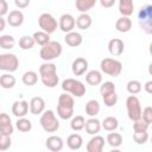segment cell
Returning a JSON list of instances; mask_svg holds the SVG:
<instances>
[{"mask_svg":"<svg viewBox=\"0 0 152 152\" xmlns=\"http://www.w3.org/2000/svg\"><path fill=\"white\" fill-rule=\"evenodd\" d=\"M104 146V139L101 135H96L91 138L87 145V151L88 152H101Z\"/></svg>","mask_w":152,"mask_h":152,"instance_id":"cell-15","label":"cell"},{"mask_svg":"<svg viewBox=\"0 0 152 152\" xmlns=\"http://www.w3.org/2000/svg\"><path fill=\"white\" fill-rule=\"evenodd\" d=\"M62 89L66 93H71L76 97H81L86 93V87L81 81L74 80V78H66L62 83Z\"/></svg>","mask_w":152,"mask_h":152,"instance_id":"cell-6","label":"cell"},{"mask_svg":"<svg viewBox=\"0 0 152 152\" xmlns=\"http://www.w3.org/2000/svg\"><path fill=\"white\" fill-rule=\"evenodd\" d=\"M84 125H86V120H84V118L82 115L75 116L71 120V124H70V126H71V128L74 131H81L82 128H84Z\"/></svg>","mask_w":152,"mask_h":152,"instance_id":"cell-36","label":"cell"},{"mask_svg":"<svg viewBox=\"0 0 152 152\" xmlns=\"http://www.w3.org/2000/svg\"><path fill=\"white\" fill-rule=\"evenodd\" d=\"M38 24L39 27L49 34L55 32V30L57 28V20L50 13H42L38 18Z\"/></svg>","mask_w":152,"mask_h":152,"instance_id":"cell-10","label":"cell"},{"mask_svg":"<svg viewBox=\"0 0 152 152\" xmlns=\"http://www.w3.org/2000/svg\"><path fill=\"white\" fill-rule=\"evenodd\" d=\"M88 69V61L83 57H78L76 58L74 62H72V65H71V70H72V74L75 76H81L83 75Z\"/></svg>","mask_w":152,"mask_h":152,"instance_id":"cell-11","label":"cell"},{"mask_svg":"<svg viewBox=\"0 0 152 152\" xmlns=\"http://www.w3.org/2000/svg\"><path fill=\"white\" fill-rule=\"evenodd\" d=\"M148 74H150V75L152 76V63H151V64L148 65Z\"/></svg>","mask_w":152,"mask_h":152,"instance_id":"cell-51","label":"cell"},{"mask_svg":"<svg viewBox=\"0 0 152 152\" xmlns=\"http://www.w3.org/2000/svg\"><path fill=\"white\" fill-rule=\"evenodd\" d=\"M150 53H151V56H152V43L150 44Z\"/></svg>","mask_w":152,"mask_h":152,"instance_id":"cell-52","label":"cell"},{"mask_svg":"<svg viewBox=\"0 0 152 152\" xmlns=\"http://www.w3.org/2000/svg\"><path fill=\"white\" fill-rule=\"evenodd\" d=\"M19 61L13 53H1L0 55V69L6 71H15L18 69Z\"/></svg>","mask_w":152,"mask_h":152,"instance_id":"cell-9","label":"cell"},{"mask_svg":"<svg viewBox=\"0 0 152 152\" xmlns=\"http://www.w3.org/2000/svg\"><path fill=\"white\" fill-rule=\"evenodd\" d=\"M39 74L42 77V82L44 86L49 88H53L58 83V76L56 65L53 63H44L39 66Z\"/></svg>","mask_w":152,"mask_h":152,"instance_id":"cell-1","label":"cell"},{"mask_svg":"<svg viewBox=\"0 0 152 152\" xmlns=\"http://www.w3.org/2000/svg\"><path fill=\"white\" fill-rule=\"evenodd\" d=\"M27 110H28V104L25 100H21V101H15L13 104H12V113L13 115H15L17 118H23L27 114Z\"/></svg>","mask_w":152,"mask_h":152,"instance_id":"cell-14","label":"cell"},{"mask_svg":"<svg viewBox=\"0 0 152 152\" xmlns=\"http://www.w3.org/2000/svg\"><path fill=\"white\" fill-rule=\"evenodd\" d=\"M133 0H119V12L124 17H128L133 13Z\"/></svg>","mask_w":152,"mask_h":152,"instance_id":"cell-20","label":"cell"},{"mask_svg":"<svg viewBox=\"0 0 152 152\" xmlns=\"http://www.w3.org/2000/svg\"><path fill=\"white\" fill-rule=\"evenodd\" d=\"M86 81H87V83L90 84V86H97V84L101 83L102 76H101L100 71H97V70H91V71H89V72L86 75Z\"/></svg>","mask_w":152,"mask_h":152,"instance_id":"cell-25","label":"cell"},{"mask_svg":"<svg viewBox=\"0 0 152 152\" xmlns=\"http://www.w3.org/2000/svg\"><path fill=\"white\" fill-rule=\"evenodd\" d=\"M17 128L20 132H28L32 128V124H31V121L28 119H25L23 116V118H19L18 119V121H17Z\"/></svg>","mask_w":152,"mask_h":152,"instance_id":"cell-35","label":"cell"},{"mask_svg":"<svg viewBox=\"0 0 152 152\" xmlns=\"http://www.w3.org/2000/svg\"><path fill=\"white\" fill-rule=\"evenodd\" d=\"M57 113L59 118L66 120L70 119L74 114V97L68 93L59 95L58 104H57Z\"/></svg>","mask_w":152,"mask_h":152,"instance_id":"cell-2","label":"cell"},{"mask_svg":"<svg viewBox=\"0 0 152 152\" xmlns=\"http://www.w3.org/2000/svg\"><path fill=\"white\" fill-rule=\"evenodd\" d=\"M10 122H11L10 116H8L6 113H1V114H0V125H1V124H10Z\"/></svg>","mask_w":152,"mask_h":152,"instance_id":"cell-47","label":"cell"},{"mask_svg":"<svg viewBox=\"0 0 152 152\" xmlns=\"http://www.w3.org/2000/svg\"><path fill=\"white\" fill-rule=\"evenodd\" d=\"M100 112V104L96 100H89L86 104V113L89 116H95Z\"/></svg>","mask_w":152,"mask_h":152,"instance_id":"cell-28","label":"cell"},{"mask_svg":"<svg viewBox=\"0 0 152 152\" xmlns=\"http://www.w3.org/2000/svg\"><path fill=\"white\" fill-rule=\"evenodd\" d=\"M36 40L33 37H30V36H23L20 39H19V46L23 49V50H28V49H32L33 45H34Z\"/></svg>","mask_w":152,"mask_h":152,"instance_id":"cell-31","label":"cell"},{"mask_svg":"<svg viewBox=\"0 0 152 152\" xmlns=\"http://www.w3.org/2000/svg\"><path fill=\"white\" fill-rule=\"evenodd\" d=\"M38 81V75L34 71H26L23 75V83L25 86H34Z\"/></svg>","mask_w":152,"mask_h":152,"instance_id":"cell-30","label":"cell"},{"mask_svg":"<svg viewBox=\"0 0 152 152\" xmlns=\"http://www.w3.org/2000/svg\"><path fill=\"white\" fill-rule=\"evenodd\" d=\"M148 139V134L146 131H141V132H134L133 134V140L137 144H145Z\"/></svg>","mask_w":152,"mask_h":152,"instance_id":"cell-40","label":"cell"},{"mask_svg":"<svg viewBox=\"0 0 152 152\" xmlns=\"http://www.w3.org/2000/svg\"><path fill=\"white\" fill-rule=\"evenodd\" d=\"M62 53V45L58 42H49L40 49V58L44 61H52Z\"/></svg>","mask_w":152,"mask_h":152,"instance_id":"cell-4","label":"cell"},{"mask_svg":"<svg viewBox=\"0 0 152 152\" xmlns=\"http://www.w3.org/2000/svg\"><path fill=\"white\" fill-rule=\"evenodd\" d=\"M95 4H96V0H76V2H75L76 8L83 13H86L88 10L93 8L95 6Z\"/></svg>","mask_w":152,"mask_h":152,"instance_id":"cell-27","label":"cell"},{"mask_svg":"<svg viewBox=\"0 0 152 152\" xmlns=\"http://www.w3.org/2000/svg\"><path fill=\"white\" fill-rule=\"evenodd\" d=\"M124 48H125V44L119 38H113L108 43V50L113 56H120L124 52Z\"/></svg>","mask_w":152,"mask_h":152,"instance_id":"cell-13","label":"cell"},{"mask_svg":"<svg viewBox=\"0 0 152 152\" xmlns=\"http://www.w3.org/2000/svg\"><path fill=\"white\" fill-rule=\"evenodd\" d=\"M147 128H148V122H147V121H145L142 118H140V119L135 120V121H134V124H133V131H134V132L147 131Z\"/></svg>","mask_w":152,"mask_h":152,"instance_id":"cell-39","label":"cell"},{"mask_svg":"<svg viewBox=\"0 0 152 152\" xmlns=\"http://www.w3.org/2000/svg\"><path fill=\"white\" fill-rule=\"evenodd\" d=\"M33 38L36 40V43L38 45H45L50 42V37H49V33L45 32V31H38V32H34L33 33Z\"/></svg>","mask_w":152,"mask_h":152,"instance_id":"cell-29","label":"cell"},{"mask_svg":"<svg viewBox=\"0 0 152 152\" xmlns=\"http://www.w3.org/2000/svg\"><path fill=\"white\" fill-rule=\"evenodd\" d=\"M100 66L104 74L113 76V77L119 76L121 70H122V63L118 59H114V58H103L101 61Z\"/></svg>","mask_w":152,"mask_h":152,"instance_id":"cell-5","label":"cell"},{"mask_svg":"<svg viewBox=\"0 0 152 152\" xmlns=\"http://www.w3.org/2000/svg\"><path fill=\"white\" fill-rule=\"evenodd\" d=\"M14 4L18 8H25L30 5V0H14Z\"/></svg>","mask_w":152,"mask_h":152,"instance_id":"cell-46","label":"cell"},{"mask_svg":"<svg viewBox=\"0 0 152 152\" xmlns=\"http://www.w3.org/2000/svg\"><path fill=\"white\" fill-rule=\"evenodd\" d=\"M138 20L141 30L148 34H152V5H144L140 8Z\"/></svg>","mask_w":152,"mask_h":152,"instance_id":"cell-3","label":"cell"},{"mask_svg":"<svg viewBox=\"0 0 152 152\" xmlns=\"http://www.w3.org/2000/svg\"><path fill=\"white\" fill-rule=\"evenodd\" d=\"M132 27V21L128 17H121L116 20L115 23V28L119 31V32H128Z\"/></svg>","mask_w":152,"mask_h":152,"instance_id":"cell-21","label":"cell"},{"mask_svg":"<svg viewBox=\"0 0 152 152\" xmlns=\"http://www.w3.org/2000/svg\"><path fill=\"white\" fill-rule=\"evenodd\" d=\"M45 146L48 147V150L53 151V152H58L63 148V140L61 137L57 135H51L46 139L45 141Z\"/></svg>","mask_w":152,"mask_h":152,"instance_id":"cell-16","label":"cell"},{"mask_svg":"<svg viewBox=\"0 0 152 152\" xmlns=\"http://www.w3.org/2000/svg\"><path fill=\"white\" fill-rule=\"evenodd\" d=\"M5 28V19L0 18V31H2Z\"/></svg>","mask_w":152,"mask_h":152,"instance_id":"cell-50","label":"cell"},{"mask_svg":"<svg viewBox=\"0 0 152 152\" xmlns=\"http://www.w3.org/2000/svg\"><path fill=\"white\" fill-rule=\"evenodd\" d=\"M40 125H42L43 129L49 132V133L56 132L59 128V122L56 119V116H55V114H53V112L51 109L45 110L42 114V116H40Z\"/></svg>","mask_w":152,"mask_h":152,"instance_id":"cell-7","label":"cell"},{"mask_svg":"<svg viewBox=\"0 0 152 152\" xmlns=\"http://www.w3.org/2000/svg\"><path fill=\"white\" fill-rule=\"evenodd\" d=\"M144 87H145V90H146L148 94H152V81H147Z\"/></svg>","mask_w":152,"mask_h":152,"instance_id":"cell-49","label":"cell"},{"mask_svg":"<svg viewBox=\"0 0 152 152\" xmlns=\"http://www.w3.org/2000/svg\"><path fill=\"white\" fill-rule=\"evenodd\" d=\"M141 118L145 120V121H147L148 124H151L152 122V107H146L144 110H142V113H141Z\"/></svg>","mask_w":152,"mask_h":152,"instance_id":"cell-44","label":"cell"},{"mask_svg":"<svg viewBox=\"0 0 152 152\" xmlns=\"http://www.w3.org/2000/svg\"><path fill=\"white\" fill-rule=\"evenodd\" d=\"M114 2H115V0H100L101 6H102V7H106V8L112 7V6L114 5Z\"/></svg>","mask_w":152,"mask_h":152,"instance_id":"cell-48","label":"cell"},{"mask_svg":"<svg viewBox=\"0 0 152 152\" xmlns=\"http://www.w3.org/2000/svg\"><path fill=\"white\" fill-rule=\"evenodd\" d=\"M64 40H65V43H66L69 46L75 48V46H78V45L82 44V36H81L78 32H72V31H71V32H68V33H66Z\"/></svg>","mask_w":152,"mask_h":152,"instance_id":"cell-19","label":"cell"},{"mask_svg":"<svg viewBox=\"0 0 152 152\" xmlns=\"http://www.w3.org/2000/svg\"><path fill=\"white\" fill-rule=\"evenodd\" d=\"M126 107H127V113H128V118L133 121L138 120L141 118V107H140V101L137 96H134L133 94L131 96L127 97L126 100Z\"/></svg>","mask_w":152,"mask_h":152,"instance_id":"cell-8","label":"cell"},{"mask_svg":"<svg viewBox=\"0 0 152 152\" xmlns=\"http://www.w3.org/2000/svg\"><path fill=\"white\" fill-rule=\"evenodd\" d=\"M11 146V138L6 134H0V150L5 151Z\"/></svg>","mask_w":152,"mask_h":152,"instance_id":"cell-42","label":"cell"},{"mask_svg":"<svg viewBox=\"0 0 152 152\" xmlns=\"http://www.w3.org/2000/svg\"><path fill=\"white\" fill-rule=\"evenodd\" d=\"M107 142L112 147H119L122 144V137L119 133H109L107 135Z\"/></svg>","mask_w":152,"mask_h":152,"instance_id":"cell-32","label":"cell"},{"mask_svg":"<svg viewBox=\"0 0 152 152\" xmlns=\"http://www.w3.org/2000/svg\"><path fill=\"white\" fill-rule=\"evenodd\" d=\"M126 88H127V91L129 94H133L134 95V94H138L141 90V83L139 81H137V80H132V81H129L127 83Z\"/></svg>","mask_w":152,"mask_h":152,"instance_id":"cell-37","label":"cell"},{"mask_svg":"<svg viewBox=\"0 0 152 152\" xmlns=\"http://www.w3.org/2000/svg\"><path fill=\"white\" fill-rule=\"evenodd\" d=\"M151 142H152V139H151Z\"/></svg>","mask_w":152,"mask_h":152,"instance_id":"cell-53","label":"cell"},{"mask_svg":"<svg viewBox=\"0 0 152 152\" xmlns=\"http://www.w3.org/2000/svg\"><path fill=\"white\" fill-rule=\"evenodd\" d=\"M44 108H45V101L40 96H36V97L31 99V101H30V110H31L32 114L38 115L44 110Z\"/></svg>","mask_w":152,"mask_h":152,"instance_id":"cell-17","label":"cell"},{"mask_svg":"<svg viewBox=\"0 0 152 152\" xmlns=\"http://www.w3.org/2000/svg\"><path fill=\"white\" fill-rule=\"evenodd\" d=\"M102 97H103L104 104L108 106V107L114 106V104L116 103V101H118V95H116V93H112V94H108V95L102 96Z\"/></svg>","mask_w":152,"mask_h":152,"instance_id":"cell-41","label":"cell"},{"mask_svg":"<svg viewBox=\"0 0 152 152\" xmlns=\"http://www.w3.org/2000/svg\"><path fill=\"white\" fill-rule=\"evenodd\" d=\"M24 21V14L19 11V10H13L10 12L8 18H7V23L13 26V27H18L23 24Z\"/></svg>","mask_w":152,"mask_h":152,"instance_id":"cell-18","label":"cell"},{"mask_svg":"<svg viewBox=\"0 0 152 152\" xmlns=\"http://www.w3.org/2000/svg\"><path fill=\"white\" fill-rule=\"evenodd\" d=\"M100 93H101L102 96H106V95H108V94L115 93V86H114V83L110 82V81L104 82V83L100 87Z\"/></svg>","mask_w":152,"mask_h":152,"instance_id":"cell-38","label":"cell"},{"mask_svg":"<svg viewBox=\"0 0 152 152\" xmlns=\"http://www.w3.org/2000/svg\"><path fill=\"white\" fill-rule=\"evenodd\" d=\"M15 84V77L10 74H4L0 76V86L5 89H11Z\"/></svg>","mask_w":152,"mask_h":152,"instance_id":"cell-26","label":"cell"},{"mask_svg":"<svg viewBox=\"0 0 152 152\" xmlns=\"http://www.w3.org/2000/svg\"><path fill=\"white\" fill-rule=\"evenodd\" d=\"M13 133V126L12 124H1L0 125V134H6V135H11Z\"/></svg>","mask_w":152,"mask_h":152,"instance_id":"cell-43","label":"cell"},{"mask_svg":"<svg viewBox=\"0 0 152 152\" xmlns=\"http://www.w3.org/2000/svg\"><path fill=\"white\" fill-rule=\"evenodd\" d=\"M75 18L71 15V14H63L61 15L59 18V28L63 31V32H71L72 28L75 27Z\"/></svg>","mask_w":152,"mask_h":152,"instance_id":"cell-12","label":"cell"},{"mask_svg":"<svg viewBox=\"0 0 152 152\" xmlns=\"http://www.w3.org/2000/svg\"><path fill=\"white\" fill-rule=\"evenodd\" d=\"M100 127H101V124L97 119L95 118H91L89 120L86 121V125H84V128H86V132L88 134H95V133H99L100 131Z\"/></svg>","mask_w":152,"mask_h":152,"instance_id":"cell-22","label":"cell"},{"mask_svg":"<svg viewBox=\"0 0 152 152\" xmlns=\"http://www.w3.org/2000/svg\"><path fill=\"white\" fill-rule=\"evenodd\" d=\"M15 44V40L10 34H2L0 37V46L2 49H12Z\"/></svg>","mask_w":152,"mask_h":152,"instance_id":"cell-33","label":"cell"},{"mask_svg":"<svg viewBox=\"0 0 152 152\" xmlns=\"http://www.w3.org/2000/svg\"><path fill=\"white\" fill-rule=\"evenodd\" d=\"M102 127L106 131H114L118 128V120L114 116H107L103 122H102Z\"/></svg>","mask_w":152,"mask_h":152,"instance_id":"cell-34","label":"cell"},{"mask_svg":"<svg viewBox=\"0 0 152 152\" xmlns=\"http://www.w3.org/2000/svg\"><path fill=\"white\" fill-rule=\"evenodd\" d=\"M82 142H83V139L80 134H70L68 137V140H66V144L69 146V148L71 150H78L81 146H82Z\"/></svg>","mask_w":152,"mask_h":152,"instance_id":"cell-23","label":"cell"},{"mask_svg":"<svg viewBox=\"0 0 152 152\" xmlns=\"http://www.w3.org/2000/svg\"><path fill=\"white\" fill-rule=\"evenodd\" d=\"M76 25H77V27L81 28V30H87V28H89L90 25H91V17H90L89 14H87V13L80 14L78 18H77V20H76Z\"/></svg>","mask_w":152,"mask_h":152,"instance_id":"cell-24","label":"cell"},{"mask_svg":"<svg viewBox=\"0 0 152 152\" xmlns=\"http://www.w3.org/2000/svg\"><path fill=\"white\" fill-rule=\"evenodd\" d=\"M7 10H8V4H7V1H6V0H0V15L2 17L4 14H6Z\"/></svg>","mask_w":152,"mask_h":152,"instance_id":"cell-45","label":"cell"}]
</instances>
